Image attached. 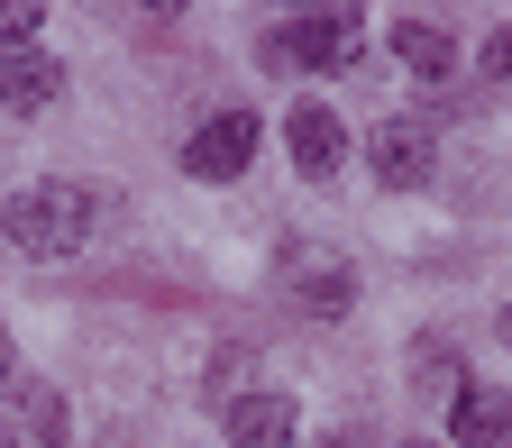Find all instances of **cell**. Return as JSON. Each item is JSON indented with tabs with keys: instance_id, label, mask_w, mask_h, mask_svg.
Wrapping results in <instances>:
<instances>
[{
	"instance_id": "obj_1",
	"label": "cell",
	"mask_w": 512,
	"mask_h": 448,
	"mask_svg": "<svg viewBox=\"0 0 512 448\" xmlns=\"http://www.w3.org/2000/svg\"><path fill=\"white\" fill-rule=\"evenodd\" d=\"M0 238L19 256H74L92 238V192L83 183H28L10 211H0Z\"/></svg>"
},
{
	"instance_id": "obj_2",
	"label": "cell",
	"mask_w": 512,
	"mask_h": 448,
	"mask_svg": "<svg viewBox=\"0 0 512 448\" xmlns=\"http://www.w3.org/2000/svg\"><path fill=\"white\" fill-rule=\"evenodd\" d=\"M247 156H256V110H211L192 128V147H183V174L192 183H238Z\"/></svg>"
},
{
	"instance_id": "obj_3",
	"label": "cell",
	"mask_w": 512,
	"mask_h": 448,
	"mask_svg": "<svg viewBox=\"0 0 512 448\" xmlns=\"http://www.w3.org/2000/svg\"><path fill=\"white\" fill-rule=\"evenodd\" d=\"M275 55L311 64V74H339V64L366 55V19H357V10H311V19H293V28L275 37Z\"/></svg>"
},
{
	"instance_id": "obj_4",
	"label": "cell",
	"mask_w": 512,
	"mask_h": 448,
	"mask_svg": "<svg viewBox=\"0 0 512 448\" xmlns=\"http://www.w3.org/2000/svg\"><path fill=\"white\" fill-rule=\"evenodd\" d=\"M366 165H375V183H394V192H412V183H430L439 147H430V128H421V119H384L375 138H366Z\"/></svg>"
},
{
	"instance_id": "obj_5",
	"label": "cell",
	"mask_w": 512,
	"mask_h": 448,
	"mask_svg": "<svg viewBox=\"0 0 512 448\" xmlns=\"http://www.w3.org/2000/svg\"><path fill=\"white\" fill-rule=\"evenodd\" d=\"M284 147H293V165H302L311 183H330V174L348 165V128H339V110L293 101V119H284Z\"/></svg>"
},
{
	"instance_id": "obj_6",
	"label": "cell",
	"mask_w": 512,
	"mask_h": 448,
	"mask_svg": "<svg viewBox=\"0 0 512 448\" xmlns=\"http://www.w3.org/2000/svg\"><path fill=\"white\" fill-rule=\"evenodd\" d=\"M448 439H458V448H512V394H494V384H458Z\"/></svg>"
},
{
	"instance_id": "obj_7",
	"label": "cell",
	"mask_w": 512,
	"mask_h": 448,
	"mask_svg": "<svg viewBox=\"0 0 512 448\" xmlns=\"http://www.w3.org/2000/svg\"><path fill=\"white\" fill-rule=\"evenodd\" d=\"M64 92V64L55 55H37V46H10L0 55V110H46Z\"/></svg>"
},
{
	"instance_id": "obj_8",
	"label": "cell",
	"mask_w": 512,
	"mask_h": 448,
	"mask_svg": "<svg viewBox=\"0 0 512 448\" xmlns=\"http://www.w3.org/2000/svg\"><path fill=\"white\" fill-rule=\"evenodd\" d=\"M229 448H293V403L284 394H238L229 403Z\"/></svg>"
},
{
	"instance_id": "obj_9",
	"label": "cell",
	"mask_w": 512,
	"mask_h": 448,
	"mask_svg": "<svg viewBox=\"0 0 512 448\" xmlns=\"http://www.w3.org/2000/svg\"><path fill=\"white\" fill-rule=\"evenodd\" d=\"M394 55L412 64V74H421V83H439V74H448V64H458V37H448L439 19H394Z\"/></svg>"
},
{
	"instance_id": "obj_10",
	"label": "cell",
	"mask_w": 512,
	"mask_h": 448,
	"mask_svg": "<svg viewBox=\"0 0 512 448\" xmlns=\"http://www.w3.org/2000/svg\"><path fill=\"white\" fill-rule=\"evenodd\" d=\"M293 302H302L311 320H339V311H348V275H339V266H311V275L293 284Z\"/></svg>"
},
{
	"instance_id": "obj_11",
	"label": "cell",
	"mask_w": 512,
	"mask_h": 448,
	"mask_svg": "<svg viewBox=\"0 0 512 448\" xmlns=\"http://www.w3.org/2000/svg\"><path fill=\"white\" fill-rule=\"evenodd\" d=\"M412 384H421V394H458V348H448V339H421L412 348Z\"/></svg>"
},
{
	"instance_id": "obj_12",
	"label": "cell",
	"mask_w": 512,
	"mask_h": 448,
	"mask_svg": "<svg viewBox=\"0 0 512 448\" xmlns=\"http://www.w3.org/2000/svg\"><path fill=\"white\" fill-rule=\"evenodd\" d=\"M28 439H37V448H55V439H64V403L46 394V384H28Z\"/></svg>"
},
{
	"instance_id": "obj_13",
	"label": "cell",
	"mask_w": 512,
	"mask_h": 448,
	"mask_svg": "<svg viewBox=\"0 0 512 448\" xmlns=\"http://www.w3.org/2000/svg\"><path fill=\"white\" fill-rule=\"evenodd\" d=\"M37 37V0H0V55Z\"/></svg>"
},
{
	"instance_id": "obj_14",
	"label": "cell",
	"mask_w": 512,
	"mask_h": 448,
	"mask_svg": "<svg viewBox=\"0 0 512 448\" xmlns=\"http://www.w3.org/2000/svg\"><path fill=\"white\" fill-rule=\"evenodd\" d=\"M485 83H503V92H512V19L485 37Z\"/></svg>"
},
{
	"instance_id": "obj_15",
	"label": "cell",
	"mask_w": 512,
	"mask_h": 448,
	"mask_svg": "<svg viewBox=\"0 0 512 448\" xmlns=\"http://www.w3.org/2000/svg\"><path fill=\"white\" fill-rule=\"evenodd\" d=\"M320 448H366V439H357V430H339V439H320Z\"/></svg>"
},
{
	"instance_id": "obj_16",
	"label": "cell",
	"mask_w": 512,
	"mask_h": 448,
	"mask_svg": "<svg viewBox=\"0 0 512 448\" xmlns=\"http://www.w3.org/2000/svg\"><path fill=\"white\" fill-rule=\"evenodd\" d=\"M0 384H10V330H0Z\"/></svg>"
},
{
	"instance_id": "obj_17",
	"label": "cell",
	"mask_w": 512,
	"mask_h": 448,
	"mask_svg": "<svg viewBox=\"0 0 512 448\" xmlns=\"http://www.w3.org/2000/svg\"><path fill=\"white\" fill-rule=\"evenodd\" d=\"M503 339H512V302H503Z\"/></svg>"
},
{
	"instance_id": "obj_18",
	"label": "cell",
	"mask_w": 512,
	"mask_h": 448,
	"mask_svg": "<svg viewBox=\"0 0 512 448\" xmlns=\"http://www.w3.org/2000/svg\"><path fill=\"white\" fill-rule=\"evenodd\" d=\"M0 448H10V421H0Z\"/></svg>"
},
{
	"instance_id": "obj_19",
	"label": "cell",
	"mask_w": 512,
	"mask_h": 448,
	"mask_svg": "<svg viewBox=\"0 0 512 448\" xmlns=\"http://www.w3.org/2000/svg\"><path fill=\"white\" fill-rule=\"evenodd\" d=\"M403 448H430V439H403Z\"/></svg>"
}]
</instances>
